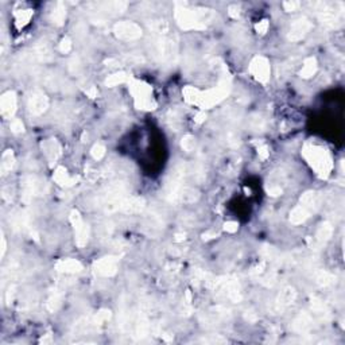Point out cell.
Returning a JSON list of instances; mask_svg holds the SVG:
<instances>
[{"mask_svg": "<svg viewBox=\"0 0 345 345\" xmlns=\"http://www.w3.org/2000/svg\"><path fill=\"white\" fill-rule=\"evenodd\" d=\"M212 10L206 8H190L185 3H177L174 18L178 26L183 30H205L206 26L212 22Z\"/></svg>", "mask_w": 345, "mask_h": 345, "instance_id": "obj_1", "label": "cell"}, {"mask_svg": "<svg viewBox=\"0 0 345 345\" xmlns=\"http://www.w3.org/2000/svg\"><path fill=\"white\" fill-rule=\"evenodd\" d=\"M302 155L320 178L329 177L333 169V159L325 147L309 142L303 146Z\"/></svg>", "mask_w": 345, "mask_h": 345, "instance_id": "obj_2", "label": "cell"}, {"mask_svg": "<svg viewBox=\"0 0 345 345\" xmlns=\"http://www.w3.org/2000/svg\"><path fill=\"white\" fill-rule=\"evenodd\" d=\"M321 194L309 190L302 194L298 205L290 212V223L294 225L303 224L310 216H313L321 206Z\"/></svg>", "mask_w": 345, "mask_h": 345, "instance_id": "obj_3", "label": "cell"}, {"mask_svg": "<svg viewBox=\"0 0 345 345\" xmlns=\"http://www.w3.org/2000/svg\"><path fill=\"white\" fill-rule=\"evenodd\" d=\"M188 174V167L183 162H180L174 166V169L170 171L167 180L164 186V197L169 202H180L181 194L185 186V178Z\"/></svg>", "mask_w": 345, "mask_h": 345, "instance_id": "obj_4", "label": "cell"}, {"mask_svg": "<svg viewBox=\"0 0 345 345\" xmlns=\"http://www.w3.org/2000/svg\"><path fill=\"white\" fill-rule=\"evenodd\" d=\"M315 15L318 20L322 24H325L330 29L339 27L343 23L344 18V4L343 3H325V1H318L313 3Z\"/></svg>", "mask_w": 345, "mask_h": 345, "instance_id": "obj_5", "label": "cell"}, {"mask_svg": "<svg viewBox=\"0 0 345 345\" xmlns=\"http://www.w3.org/2000/svg\"><path fill=\"white\" fill-rule=\"evenodd\" d=\"M154 53L158 60L164 64L176 62L178 57V42L176 36L167 34L157 35V39L154 42Z\"/></svg>", "mask_w": 345, "mask_h": 345, "instance_id": "obj_6", "label": "cell"}, {"mask_svg": "<svg viewBox=\"0 0 345 345\" xmlns=\"http://www.w3.org/2000/svg\"><path fill=\"white\" fill-rule=\"evenodd\" d=\"M130 91L132 93L135 105L139 109H154L155 101L152 100V88L139 80L131 79L130 81Z\"/></svg>", "mask_w": 345, "mask_h": 345, "instance_id": "obj_7", "label": "cell"}, {"mask_svg": "<svg viewBox=\"0 0 345 345\" xmlns=\"http://www.w3.org/2000/svg\"><path fill=\"white\" fill-rule=\"evenodd\" d=\"M48 192L46 182L36 176H26L22 180V200L30 202L34 197L43 196Z\"/></svg>", "mask_w": 345, "mask_h": 345, "instance_id": "obj_8", "label": "cell"}, {"mask_svg": "<svg viewBox=\"0 0 345 345\" xmlns=\"http://www.w3.org/2000/svg\"><path fill=\"white\" fill-rule=\"evenodd\" d=\"M114 34L117 39L120 41H126V42H130V41H136L139 39L143 31H142V27L139 24L135 23V22H131V20H121V22H117V23L114 24Z\"/></svg>", "mask_w": 345, "mask_h": 345, "instance_id": "obj_9", "label": "cell"}, {"mask_svg": "<svg viewBox=\"0 0 345 345\" xmlns=\"http://www.w3.org/2000/svg\"><path fill=\"white\" fill-rule=\"evenodd\" d=\"M297 298V291L294 287L291 286H286L282 289V291L278 294V297L274 299L273 305H271V312L274 314H282L289 306H291L293 303L296 302Z\"/></svg>", "mask_w": 345, "mask_h": 345, "instance_id": "obj_10", "label": "cell"}, {"mask_svg": "<svg viewBox=\"0 0 345 345\" xmlns=\"http://www.w3.org/2000/svg\"><path fill=\"white\" fill-rule=\"evenodd\" d=\"M70 221H72L73 228H74L76 244H77V247L82 248V247L86 246V243L89 240V235H91L89 225L85 224L77 211H72V213H70Z\"/></svg>", "mask_w": 345, "mask_h": 345, "instance_id": "obj_11", "label": "cell"}, {"mask_svg": "<svg viewBox=\"0 0 345 345\" xmlns=\"http://www.w3.org/2000/svg\"><path fill=\"white\" fill-rule=\"evenodd\" d=\"M313 29V22L306 16H301V18L293 20L290 24V29L287 33V39L290 42H298L302 38L308 35V33Z\"/></svg>", "mask_w": 345, "mask_h": 345, "instance_id": "obj_12", "label": "cell"}, {"mask_svg": "<svg viewBox=\"0 0 345 345\" xmlns=\"http://www.w3.org/2000/svg\"><path fill=\"white\" fill-rule=\"evenodd\" d=\"M27 108L31 115L39 116L45 114L49 108V97L41 89L33 91L27 97Z\"/></svg>", "mask_w": 345, "mask_h": 345, "instance_id": "obj_13", "label": "cell"}, {"mask_svg": "<svg viewBox=\"0 0 345 345\" xmlns=\"http://www.w3.org/2000/svg\"><path fill=\"white\" fill-rule=\"evenodd\" d=\"M249 73L254 76L255 80H258L262 84H266L267 81L270 80V73H271L268 60L262 57V55L255 57L249 64Z\"/></svg>", "mask_w": 345, "mask_h": 345, "instance_id": "obj_14", "label": "cell"}, {"mask_svg": "<svg viewBox=\"0 0 345 345\" xmlns=\"http://www.w3.org/2000/svg\"><path fill=\"white\" fill-rule=\"evenodd\" d=\"M117 270H119V258L114 255L104 256L95 263V273L104 278H111L116 275Z\"/></svg>", "mask_w": 345, "mask_h": 345, "instance_id": "obj_15", "label": "cell"}, {"mask_svg": "<svg viewBox=\"0 0 345 345\" xmlns=\"http://www.w3.org/2000/svg\"><path fill=\"white\" fill-rule=\"evenodd\" d=\"M332 233H333V227H332V224H330L329 221L322 223V224L318 227V230H317L315 235L313 236V239H312V242H310L312 249H314V251L321 249L322 247L329 242V239L332 237Z\"/></svg>", "mask_w": 345, "mask_h": 345, "instance_id": "obj_16", "label": "cell"}, {"mask_svg": "<svg viewBox=\"0 0 345 345\" xmlns=\"http://www.w3.org/2000/svg\"><path fill=\"white\" fill-rule=\"evenodd\" d=\"M16 105H18V99L16 93L14 91H8L1 95L0 99V111L4 119H14V115L16 112Z\"/></svg>", "mask_w": 345, "mask_h": 345, "instance_id": "obj_17", "label": "cell"}, {"mask_svg": "<svg viewBox=\"0 0 345 345\" xmlns=\"http://www.w3.org/2000/svg\"><path fill=\"white\" fill-rule=\"evenodd\" d=\"M313 322H314L313 315L310 313H306V312H302L294 318V321L291 324V329H293V332L298 334H306L313 329Z\"/></svg>", "mask_w": 345, "mask_h": 345, "instance_id": "obj_18", "label": "cell"}, {"mask_svg": "<svg viewBox=\"0 0 345 345\" xmlns=\"http://www.w3.org/2000/svg\"><path fill=\"white\" fill-rule=\"evenodd\" d=\"M146 208V201L143 197H126L124 200L121 201L120 211L121 212L127 213V214H139L140 212H143V209Z\"/></svg>", "mask_w": 345, "mask_h": 345, "instance_id": "obj_19", "label": "cell"}, {"mask_svg": "<svg viewBox=\"0 0 345 345\" xmlns=\"http://www.w3.org/2000/svg\"><path fill=\"white\" fill-rule=\"evenodd\" d=\"M55 270L58 273L76 274L82 270V264L76 259H61L55 263Z\"/></svg>", "mask_w": 345, "mask_h": 345, "instance_id": "obj_20", "label": "cell"}, {"mask_svg": "<svg viewBox=\"0 0 345 345\" xmlns=\"http://www.w3.org/2000/svg\"><path fill=\"white\" fill-rule=\"evenodd\" d=\"M42 150L50 164L55 162L61 155V146L57 139H48L42 143Z\"/></svg>", "mask_w": 345, "mask_h": 345, "instance_id": "obj_21", "label": "cell"}, {"mask_svg": "<svg viewBox=\"0 0 345 345\" xmlns=\"http://www.w3.org/2000/svg\"><path fill=\"white\" fill-rule=\"evenodd\" d=\"M53 180H54L58 185L61 186H72L76 183L77 181V177H72L69 176V173L66 171L65 167H57L54 171V176H53Z\"/></svg>", "mask_w": 345, "mask_h": 345, "instance_id": "obj_22", "label": "cell"}, {"mask_svg": "<svg viewBox=\"0 0 345 345\" xmlns=\"http://www.w3.org/2000/svg\"><path fill=\"white\" fill-rule=\"evenodd\" d=\"M162 230H164V223H162V218L159 217V214H155V213L148 214L147 223H146V230L148 232V235L157 236Z\"/></svg>", "mask_w": 345, "mask_h": 345, "instance_id": "obj_23", "label": "cell"}, {"mask_svg": "<svg viewBox=\"0 0 345 345\" xmlns=\"http://www.w3.org/2000/svg\"><path fill=\"white\" fill-rule=\"evenodd\" d=\"M64 291L61 289H54V290L50 293L49 296L48 301H46V309L50 313H54L55 310H58V308L61 306L62 303V299H64Z\"/></svg>", "mask_w": 345, "mask_h": 345, "instance_id": "obj_24", "label": "cell"}, {"mask_svg": "<svg viewBox=\"0 0 345 345\" xmlns=\"http://www.w3.org/2000/svg\"><path fill=\"white\" fill-rule=\"evenodd\" d=\"M15 167V155L12 150H7L1 155V162H0V171L1 176H7L12 169Z\"/></svg>", "mask_w": 345, "mask_h": 345, "instance_id": "obj_25", "label": "cell"}, {"mask_svg": "<svg viewBox=\"0 0 345 345\" xmlns=\"http://www.w3.org/2000/svg\"><path fill=\"white\" fill-rule=\"evenodd\" d=\"M65 18H66V7L62 1H58L55 3L54 8L53 11L50 12V19L51 22L57 26H62L64 22H65Z\"/></svg>", "mask_w": 345, "mask_h": 345, "instance_id": "obj_26", "label": "cell"}, {"mask_svg": "<svg viewBox=\"0 0 345 345\" xmlns=\"http://www.w3.org/2000/svg\"><path fill=\"white\" fill-rule=\"evenodd\" d=\"M315 282L321 287H329V286H333L336 283V277L333 274H330L329 271H325V270H318L315 271Z\"/></svg>", "mask_w": 345, "mask_h": 345, "instance_id": "obj_27", "label": "cell"}, {"mask_svg": "<svg viewBox=\"0 0 345 345\" xmlns=\"http://www.w3.org/2000/svg\"><path fill=\"white\" fill-rule=\"evenodd\" d=\"M317 72V61H315L314 57H309L306 60L303 61V66L301 69V77L303 79H310L313 77Z\"/></svg>", "mask_w": 345, "mask_h": 345, "instance_id": "obj_28", "label": "cell"}, {"mask_svg": "<svg viewBox=\"0 0 345 345\" xmlns=\"http://www.w3.org/2000/svg\"><path fill=\"white\" fill-rule=\"evenodd\" d=\"M312 310L314 312L315 314L320 315L321 318H324V320H325V318H328V317L330 315L327 305L322 302L321 299H318V298H315V297L312 298Z\"/></svg>", "mask_w": 345, "mask_h": 345, "instance_id": "obj_29", "label": "cell"}, {"mask_svg": "<svg viewBox=\"0 0 345 345\" xmlns=\"http://www.w3.org/2000/svg\"><path fill=\"white\" fill-rule=\"evenodd\" d=\"M182 93H183V97H185V100H186L188 103L198 105L201 97V92L198 91V89H196L193 86H186Z\"/></svg>", "mask_w": 345, "mask_h": 345, "instance_id": "obj_30", "label": "cell"}, {"mask_svg": "<svg viewBox=\"0 0 345 345\" xmlns=\"http://www.w3.org/2000/svg\"><path fill=\"white\" fill-rule=\"evenodd\" d=\"M249 127L252 128V131H264L267 127L266 119L259 114H255L249 117Z\"/></svg>", "mask_w": 345, "mask_h": 345, "instance_id": "obj_31", "label": "cell"}, {"mask_svg": "<svg viewBox=\"0 0 345 345\" xmlns=\"http://www.w3.org/2000/svg\"><path fill=\"white\" fill-rule=\"evenodd\" d=\"M130 76H128L126 72H119L116 73V74H112V76H109L108 79L105 80V84L108 85V86H116V85L119 84H123V82H127V81H130Z\"/></svg>", "mask_w": 345, "mask_h": 345, "instance_id": "obj_32", "label": "cell"}, {"mask_svg": "<svg viewBox=\"0 0 345 345\" xmlns=\"http://www.w3.org/2000/svg\"><path fill=\"white\" fill-rule=\"evenodd\" d=\"M33 16V11L31 10H20V11L15 12V20H16V26L19 29L23 27L29 23V20Z\"/></svg>", "mask_w": 345, "mask_h": 345, "instance_id": "obj_33", "label": "cell"}, {"mask_svg": "<svg viewBox=\"0 0 345 345\" xmlns=\"http://www.w3.org/2000/svg\"><path fill=\"white\" fill-rule=\"evenodd\" d=\"M92 318H93V322H95V325H96L97 329H99L100 327H103L105 322H108L109 320H111V312L107 309L100 310V312L96 313Z\"/></svg>", "mask_w": 345, "mask_h": 345, "instance_id": "obj_34", "label": "cell"}, {"mask_svg": "<svg viewBox=\"0 0 345 345\" xmlns=\"http://www.w3.org/2000/svg\"><path fill=\"white\" fill-rule=\"evenodd\" d=\"M167 121L170 123V127L173 128L174 131H178V128L181 126V120H180V116H178V111L177 109H171L167 116Z\"/></svg>", "mask_w": 345, "mask_h": 345, "instance_id": "obj_35", "label": "cell"}, {"mask_svg": "<svg viewBox=\"0 0 345 345\" xmlns=\"http://www.w3.org/2000/svg\"><path fill=\"white\" fill-rule=\"evenodd\" d=\"M181 147L186 152L193 151L194 147H196V139H194L193 135H185V136L182 138Z\"/></svg>", "mask_w": 345, "mask_h": 345, "instance_id": "obj_36", "label": "cell"}, {"mask_svg": "<svg viewBox=\"0 0 345 345\" xmlns=\"http://www.w3.org/2000/svg\"><path fill=\"white\" fill-rule=\"evenodd\" d=\"M105 152H107V150H105V147H104L103 145H100V143H97V145H95L93 147H92V157H93V159H96V161H101L104 157H105Z\"/></svg>", "mask_w": 345, "mask_h": 345, "instance_id": "obj_37", "label": "cell"}, {"mask_svg": "<svg viewBox=\"0 0 345 345\" xmlns=\"http://www.w3.org/2000/svg\"><path fill=\"white\" fill-rule=\"evenodd\" d=\"M70 50H72V41H70V38L65 36L60 43V51L62 54H67V53H70Z\"/></svg>", "mask_w": 345, "mask_h": 345, "instance_id": "obj_38", "label": "cell"}, {"mask_svg": "<svg viewBox=\"0 0 345 345\" xmlns=\"http://www.w3.org/2000/svg\"><path fill=\"white\" fill-rule=\"evenodd\" d=\"M10 127H11V131L14 133L24 132L23 123H22V120H19V119H12L11 124H10Z\"/></svg>", "mask_w": 345, "mask_h": 345, "instance_id": "obj_39", "label": "cell"}, {"mask_svg": "<svg viewBox=\"0 0 345 345\" xmlns=\"http://www.w3.org/2000/svg\"><path fill=\"white\" fill-rule=\"evenodd\" d=\"M69 70L73 74H77L81 70V64H80L79 57H73L72 60L69 61Z\"/></svg>", "mask_w": 345, "mask_h": 345, "instance_id": "obj_40", "label": "cell"}, {"mask_svg": "<svg viewBox=\"0 0 345 345\" xmlns=\"http://www.w3.org/2000/svg\"><path fill=\"white\" fill-rule=\"evenodd\" d=\"M267 192H268V194H270V196L277 197V196H280L283 190H282L280 185H278V183H271V185L267 188Z\"/></svg>", "mask_w": 345, "mask_h": 345, "instance_id": "obj_41", "label": "cell"}, {"mask_svg": "<svg viewBox=\"0 0 345 345\" xmlns=\"http://www.w3.org/2000/svg\"><path fill=\"white\" fill-rule=\"evenodd\" d=\"M255 29H256V31H258V34H261V35H263V34H266L267 30H268V20H262V22H259V23L255 26Z\"/></svg>", "mask_w": 345, "mask_h": 345, "instance_id": "obj_42", "label": "cell"}, {"mask_svg": "<svg viewBox=\"0 0 345 345\" xmlns=\"http://www.w3.org/2000/svg\"><path fill=\"white\" fill-rule=\"evenodd\" d=\"M301 6V3H298V1H283V8H285L287 12H291V11H296L298 7Z\"/></svg>", "mask_w": 345, "mask_h": 345, "instance_id": "obj_43", "label": "cell"}, {"mask_svg": "<svg viewBox=\"0 0 345 345\" xmlns=\"http://www.w3.org/2000/svg\"><path fill=\"white\" fill-rule=\"evenodd\" d=\"M258 154H259V158H261V159H267V158H268V155H270L268 147H267L266 145L261 146V147L258 148Z\"/></svg>", "mask_w": 345, "mask_h": 345, "instance_id": "obj_44", "label": "cell"}, {"mask_svg": "<svg viewBox=\"0 0 345 345\" xmlns=\"http://www.w3.org/2000/svg\"><path fill=\"white\" fill-rule=\"evenodd\" d=\"M237 228H239V225H237V223H235V221H228V223H225L224 224V230H227V232H230V233L236 232Z\"/></svg>", "mask_w": 345, "mask_h": 345, "instance_id": "obj_45", "label": "cell"}, {"mask_svg": "<svg viewBox=\"0 0 345 345\" xmlns=\"http://www.w3.org/2000/svg\"><path fill=\"white\" fill-rule=\"evenodd\" d=\"M230 15L232 18L236 19L239 16V7L237 6H230Z\"/></svg>", "mask_w": 345, "mask_h": 345, "instance_id": "obj_46", "label": "cell"}, {"mask_svg": "<svg viewBox=\"0 0 345 345\" xmlns=\"http://www.w3.org/2000/svg\"><path fill=\"white\" fill-rule=\"evenodd\" d=\"M7 249V243H6V237H4V233L1 232V256H4Z\"/></svg>", "mask_w": 345, "mask_h": 345, "instance_id": "obj_47", "label": "cell"}, {"mask_svg": "<svg viewBox=\"0 0 345 345\" xmlns=\"http://www.w3.org/2000/svg\"><path fill=\"white\" fill-rule=\"evenodd\" d=\"M86 95H88V96L92 97V99H93V97H96V96H97V89H96V88H95V86H92V88H89V89L86 91Z\"/></svg>", "mask_w": 345, "mask_h": 345, "instance_id": "obj_48", "label": "cell"}, {"mask_svg": "<svg viewBox=\"0 0 345 345\" xmlns=\"http://www.w3.org/2000/svg\"><path fill=\"white\" fill-rule=\"evenodd\" d=\"M204 119H205V114H204V112H201V114H198V115H197V119H196V121H197V123H202V121H204Z\"/></svg>", "mask_w": 345, "mask_h": 345, "instance_id": "obj_49", "label": "cell"}, {"mask_svg": "<svg viewBox=\"0 0 345 345\" xmlns=\"http://www.w3.org/2000/svg\"><path fill=\"white\" fill-rule=\"evenodd\" d=\"M182 240H185V235L183 233H177L176 242H182Z\"/></svg>", "mask_w": 345, "mask_h": 345, "instance_id": "obj_50", "label": "cell"}]
</instances>
